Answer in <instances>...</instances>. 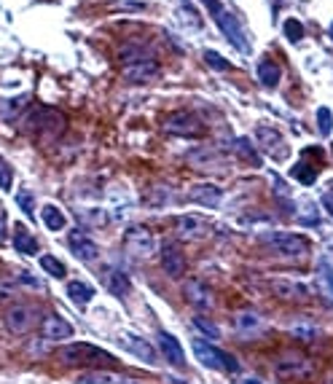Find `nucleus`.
Segmentation results:
<instances>
[{
    "instance_id": "obj_1",
    "label": "nucleus",
    "mask_w": 333,
    "mask_h": 384,
    "mask_svg": "<svg viewBox=\"0 0 333 384\" xmlns=\"http://www.w3.org/2000/svg\"><path fill=\"white\" fill-rule=\"evenodd\" d=\"M60 360L62 365L67 368H83V365H113L119 363L108 349H100V347H94V344L89 342H73L62 347V352H60Z\"/></svg>"
},
{
    "instance_id": "obj_2",
    "label": "nucleus",
    "mask_w": 333,
    "mask_h": 384,
    "mask_svg": "<svg viewBox=\"0 0 333 384\" xmlns=\"http://www.w3.org/2000/svg\"><path fill=\"white\" fill-rule=\"evenodd\" d=\"M261 242L271 247L280 256H291V258H301L309 253V240L301 234H291V231H269L261 237Z\"/></svg>"
},
{
    "instance_id": "obj_3",
    "label": "nucleus",
    "mask_w": 333,
    "mask_h": 384,
    "mask_svg": "<svg viewBox=\"0 0 333 384\" xmlns=\"http://www.w3.org/2000/svg\"><path fill=\"white\" fill-rule=\"evenodd\" d=\"M194 355L199 358V363H205L207 368H218V371H226V374H237L239 363L237 358L218 349L215 344H210L207 339H194Z\"/></svg>"
},
{
    "instance_id": "obj_4",
    "label": "nucleus",
    "mask_w": 333,
    "mask_h": 384,
    "mask_svg": "<svg viewBox=\"0 0 333 384\" xmlns=\"http://www.w3.org/2000/svg\"><path fill=\"white\" fill-rule=\"evenodd\" d=\"M27 132H41L43 137H54L65 129V116L54 108H38L24 119Z\"/></svg>"
},
{
    "instance_id": "obj_5",
    "label": "nucleus",
    "mask_w": 333,
    "mask_h": 384,
    "mask_svg": "<svg viewBox=\"0 0 333 384\" xmlns=\"http://www.w3.org/2000/svg\"><path fill=\"white\" fill-rule=\"evenodd\" d=\"M3 323L8 328V333L24 336V333H30V331L35 328V323H38V312H35V306H30V303H14V306L6 312Z\"/></svg>"
},
{
    "instance_id": "obj_6",
    "label": "nucleus",
    "mask_w": 333,
    "mask_h": 384,
    "mask_svg": "<svg viewBox=\"0 0 333 384\" xmlns=\"http://www.w3.org/2000/svg\"><path fill=\"white\" fill-rule=\"evenodd\" d=\"M124 244L129 256H135V258H151L156 253V237L146 226H129L124 231Z\"/></svg>"
},
{
    "instance_id": "obj_7",
    "label": "nucleus",
    "mask_w": 333,
    "mask_h": 384,
    "mask_svg": "<svg viewBox=\"0 0 333 384\" xmlns=\"http://www.w3.org/2000/svg\"><path fill=\"white\" fill-rule=\"evenodd\" d=\"M164 129L169 135H178V137H199L205 132L202 122L191 113V110H175L164 119Z\"/></svg>"
},
{
    "instance_id": "obj_8",
    "label": "nucleus",
    "mask_w": 333,
    "mask_h": 384,
    "mask_svg": "<svg viewBox=\"0 0 333 384\" xmlns=\"http://www.w3.org/2000/svg\"><path fill=\"white\" fill-rule=\"evenodd\" d=\"M269 290L282 301H307L309 299V285L296 277H274L269 280Z\"/></svg>"
},
{
    "instance_id": "obj_9",
    "label": "nucleus",
    "mask_w": 333,
    "mask_h": 384,
    "mask_svg": "<svg viewBox=\"0 0 333 384\" xmlns=\"http://www.w3.org/2000/svg\"><path fill=\"white\" fill-rule=\"evenodd\" d=\"M186 162L194 164V167L202 169V172H212V169H221V167L226 164V156H223L221 148H215V145H199V148L188 151Z\"/></svg>"
},
{
    "instance_id": "obj_10",
    "label": "nucleus",
    "mask_w": 333,
    "mask_h": 384,
    "mask_svg": "<svg viewBox=\"0 0 333 384\" xmlns=\"http://www.w3.org/2000/svg\"><path fill=\"white\" fill-rule=\"evenodd\" d=\"M255 140H258V148H264L271 159H277V162H282V159L288 156V145H285V140L280 137V132L271 129V126H258Z\"/></svg>"
},
{
    "instance_id": "obj_11",
    "label": "nucleus",
    "mask_w": 333,
    "mask_h": 384,
    "mask_svg": "<svg viewBox=\"0 0 333 384\" xmlns=\"http://www.w3.org/2000/svg\"><path fill=\"white\" fill-rule=\"evenodd\" d=\"M159 62L153 60H140V62H132V65H126L124 67V81L126 83H151L153 78H159Z\"/></svg>"
},
{
    "instance_id": "obj_12",
    "label": "nucleus",
    "mask_w": 333,
    "mask_h": 384,
    "mask_svg": "<svg viewBox=\"0 0 333 384\" xmlns=\"http://www.w3.org/2000/svg\"><path fill=\"white\" fill-rule=\"evenodd\" d=\"M218 27H221V33L229 38L231 46H237L242 54H248L250 46H248V38H245V33H242V27H239V19L231 14V11H223L221 17H218Z\"/></svg>"
},
{
    "instance_id": "obj_13",
    "label": "nucleus",
    "mask_w": 333,
    "mask_h": 384,
    "mask_svg": "<svg viewBox=\"0 0 333 384\" xmlns=\"http://www.w3.org/2000/svg\"><path fill=\"white\" fill-rule=\"evenodd\" d=\"M67 247H70V253L78 258V261H97V256H100V250H97V244L92 242L86 234H83L81 228H73L70 234H67Z\"/></svg>"
},
{
    "instance_id": "obj_14",
    "label": "nucleus",
    "mask_w": 333,
    "mask_h": 384,
    "mask_svg": "<svg viewBox=\"0 0 333 384\" xmlns=\"http://www.w3.org/2000/svg\"><path fill=\"white\" fill-rule=\"evenodd\" d=\"M121 347H124L129 355H135L137 360H143V363H148V365H153L159 360L153 344L146 342V339H140V336H135V333H124V336H121Z\"/></svg>"
},
{
    "instance_id": "obj_15",
    "label": "nucleus",
    "mask_w": 333,
    "mask_h": 384,
    "mask_svg": "<svg viewBox=\"0 0 333 384\" xmlns=\"http://www.w3.org/2000/svg\"><path fill=\"white\" fill-rule=\"evenodd\" d=\"M183 296H186V301L194 306V309H202V312H207L215 306L212 301V290H210L205 283H199V280H188L183 285Z\"/></svg>"
},
{
    "instance_id": "obj_16",
    "label": "nucleus",
    "mask_w": 333,
    "mask_h": 384,
    "mask_svg": "<svg viewBox=\"0 0 333 384\" xmlns=\"http://www.w3.org/2000/svg\"><path fill=\"white\" fill-rule=\"evenodd\" d=\"M188 199L194 204H202V207H218L223 202V191L215 183H196L188 188Z\"/></svg>"
},
{
    "instance_id": "obj_17",
    "label": "nucleus",
    "mask_w": 333,
    "mask_h": 384,
    "mask_svg": "<svg viewBox=\"0 0 333 384\" xmlns=\"http://www.w3.org/2000/svg\"><path fill=\"white\" fill-rule=\"evenodd\" d=\"M156 344H159V349H162V355H164L166 360L172 365H178V368H183L186 365V355H183V347L180 342L169 333V331H159L156 333Z\"/></svg>"
},
{
    "instance_id": "obj_18",
    "label": "nucleus",
    "mask_w": 333,
    "mask_h": 384,
    "mask_svg": "<svg viewBox=\"0 0 333 384\" xmlns=\"http://www.w3.org/2000/svg\"><path fill=\"white\" fill-rule=\"evenodd\" d=\"M314 283H317V293H320L323 303L333 309V266H331V261H328V258H320V263H317V277H314Z\"/></svg>"
},
{
    "instance_id": "obj_19",
    "label": "nucleus",
    "mask_w": 333,
    "mask_h": 384,
    "mask_svg": "<svg viewBox=\"0 0 333 384\" xmlns=\"http://www.w3.org/2000/svg\"><path fill=\"white\" fill-rule=\"evenodd\" d=\"M41 331H43V339H49V342H65V339L73 336V325L67 323L65 317H60V315L43 317Z\"/></svg>"
},
{
    "instance_id": "obj_20",
    "label": "nucleus",
    "mask_w": 333,
    "mask_h": 384,
    "mask_svg": "<svg viewBox=\"0 0 333 384\" xmlns=\"http://www.w3.org/2000/svg\"><path fill=\"white\" fill-rule=\"evenodd\" d=\"M103 283H105V287H108V293H113L116 299H126V296L132 293V283H129V277H126L121 269H116V266L105 269Z\"/></svg>"
},
{
    "instance_id": "obj_21",
    "label": "nucleus",
    "mask_w": 333,
    "mask_h": 384,
    "mask_svg": "<svg viewBox=\"0 0 333 384\" xmlns=\"http://www.w3.org/2000/svg\"><path fill=\"white\" fill-rule=\"evenodd\" d=\"M210 226L205 218H199V215H183V218H178V237L180 240H202V237H207Z\"/></svg>"
},
{
    "instance_id": "obj_22",
    "label": "nucleus",
    "mask_w": 333,
    "mask_h": 384,
    "mask_svg": "<svg viewBox=\"0 0 333 384\" xmlns=\"http://www.w3.org/2000/svg\"><path fill=\"white\" fill-rule=\"evenodd\" d=\"M264 328H266V320H264L258 312H239V315L234 317V331H237L239 336H245V339L258 336Z\"/></svg>"
},
{
    "instance_id": "obj_23",
    "label": "nucleus",
    "mask_w": 333,
    "mask_h": 384,
    "mask_svg": "<svg viewBox=\"0 0 333 384\" xmlns=\"http://www.w3.org/2000/svg\"><path fill=\"white\" fill-rule=\"evenodd\" d=\"M162 269L169 277H175V280L186 274V258H183V253L175 244H164L162 247Z\"/></svg>"
},
{
    "instance_id": "obj_24",
    "label": "nucleus",
    "mask_w": 333,
    "mask_h": 384,
    "mask_svg": "<svg viewBox=\"0 0 333 384\" xmlns=\"http://www.w3.org/2000/svg\"><path fill=\"white\" fill-rule=\"evenodd\" d=\"M277 374H280L282 379H288V376L301 379V376H309V374H312V363H309V360H301V358L282 360V363H277Z\"/></svg>"
},
{
    "instance_id": "obj_25",
    "label": "nucleus",
    "mask_w": 333,
    "mask_h": 384,
    "mask_svg": "<svg viewBox=\"0 0 333 384\" xmlns=\"http://www.w3.org/2000/svg\"><path fill=\"white\" fill-rule=\"evenodd\" d=\"M67 299L76 303V306H86V303L94 299V287L73 280V283H67Z\"/></svg>"
},
{
    "instance_id": "obj_26",
    "label": "nucleus",
    "mask_w": 333,
    "mask_h": 384,
    "mask_svg": "<svg viewBox=\"0 0 333 384\" xmlns=\"http://www.w3.org/2000/svg\"><path fill=\"white\" fill-rule=\"evenodd\" d=\"M255 76H258V81L264 83V86H277L280 83V67L274 65V62H269V60H261L258 65H255Z\"/></svg>"
},
{
    "instance_id": "obj_27",
    "label": "nucleus",
    "mask_w": 333,
    "mask_h": 384,
    "mask_svg": "<svg viewBox=\"0 0 333 384\" xmlns=\"http://www.w3.org/2000/svg\"><path fill=\"white\" fill-rule=\"evenodd\" d=\"M234 151H237L239 159H245V162L253 164V167H261V164H264L258 148H253V142H250L248 137H237V140H234Z\"/></svg>"
},
{
    "instance_id": "obj_28",
    "label": "nucleus",
    "mask_w": 333,
    "mask_h": 384,
    "mask_svg": "<svg viewBox=\"0 0 333 384\" xmlns=\"http://www.w3.org/2000/svg\"><path fill=\"white\" fill-rule=\"evenodd\" d=\"M14 247L19 250L22 256H38V242H35V237L27 231V228H17V234H14Z\"/></svg>"
},
{
    "instance_id": "obj_29",
    "label": "nucleus",
    "mask_w": 333,
    "mask_h": 384,
    "mask_svg": "<svg viewBox=\"0 0 333 384\" xmlns=\"http://www.w3.org/2000/svg\"><path fill=\"white\" fill-rule=\"evenodd\" d=\"M78 384H135V382H126L121 376L116 374H108V371H86Z\"/></svg>"
},
{
    "instance_id": "obj_30",
    "label": "nucleus",
    "mask_w": 333,
    "mask_h": 384,
    "mask_svg": "<svg viewBox=\"0 0 333 384\" xmlns=\"http://www.w3.org/2000/svg\"><path fill=\"white\" fill-rule=\"evenodd\" d=\"M291 178L293 181H298L301 185H312V183L317 181V169H314L309 162H304V159H301V162L291 169Z\"/></svg>"
},
{
    "instance_id": "obj_31",
    "label": "nucleus",
    "mask_w": 333,
    "mask_h": 384,
    "mask_svg": "<svg viewBox=\"0 0 333 384\" xmlns=\"http://www.w3.org/2000/svg\"><path fill=\"white\" fill-rule=\"evenodd\" d=\"M41 269L49 274V277H57V280H65V274H67L65 263L60 261V258H54V256H49V253H43L41 256Z\"/></svg>"
},
{
    "instance_id": "obj_32",
    "label": "nucleus",
    "mask_w": 333,
    "mask_h": 384,
    "mask_svg": "<svg viewBox=\"0 0 333 384\" xmlns=\"http://www.w3.org/2000/svg\"><path fill=\"white\" fill-rule=\"evenodd\" d=\"M148 207H164V204H172L175 202V194L164 188V185H156V188H151V194H148Z\"/></svg>"
},
{
    "instance_id": "obj_33",
    "label": "nucleus",
    "mask_w": 333,
    "mask_h": 384,
    "mask_svg": "<svg viewBox=\"0 0 333 384\" xmlns=\"http://www.w3.org/2000/svg\"><path fill=\"white\" fill-rule=\"evenodd\" d=\"M43 223H46L51 231H62L65 228V212H60L54 204H46V207H43Z\"/></svg>"
},
{
    "instance_id": "obj_34",
    "label": "nucleus",
    "mask_w": 333,
    "mask_h": 384,
    "mask_svg": "<svg viewBox=\"0 0 333 384\" xmlns=\"http://www.w3.org/2000/svg\"><path fill=\"white\" fill-rule=\"evenodd\" d=\"M282 30H285V38L293 43H298L301 38H304V24H301L298 19H285Z\"/></svg>"
},
{
    "instance_id": "obj_35",
    "label": "nucleus",
    "mask_w": 333,
    "mask_h": 384,
    "mask_svg": "<svg viewBox=\"0 0 333 384\" xmlns=\"http://www.w3.org/2000/svg\"><path fill=\"white\" fill-rule=\"evenodd\" d=\"M317 129H320V135H331V129H333L331 108H320V110H317Z\"/></svg>"
},
{
    "instance_id": "obj_36",
    "label": "nucleus",
    "mask_w": 333,
    "mask_h": 384,
    "mask_svg": "<svg viewBox=\"0 0 333 384\" xmlns=\"http://www.w3.org/2000/svg\"><path fill=\"white\" fill-rule=\"evenodd\" d=\"M11 185H14V169H11V164L0 156V188L11 191Z\"/></svg>"
},
{
    "instance_id": "obj_37",
    "label": "nucleus",
    "mask_w": 333,
    "mask_h": 384,
    "mask_svg": "<svg viewBox=\"0 0 333 384\" xmlns=\"http://www.w3.org/2000/svg\"><path fill=\"white\" fill-rule=\"evenodd\" d=\"M194 325H196V328H199V331H202L205 336H210V339H218V336H221V331H218V325H215V323H210L207 317H202V315H196V317H194Z\"/></svg>"
},
{
    "instance_id": "obj_38",
    "label": "nucleus",
    "mask_w": 333,
    "mask_h": 384,
    "mask_svg": "<svg viewBox=\"0 0 333 384\" xmlns=\"http://www.w3.org/2000/svg\"><path fill=\"white\" fill-rule=\"evenodd\" d=\"M17 204L22 207V212H24L27 218H33V215H35V199H33V194H30V191H22V194H17Z\"/></svg>"
},
{
    "instance_id": "obj_39",
    "label": "nucleus",
    "mask_w": 333,
    "mask_h": 384,
    "mask_svg": "<svg viewBox=\"0 0 333 384\" xmlns=\"http://www.w3.org/2000/svg\"><path fill=\"white\" fill-rule=\"evenodd\" d=\"M205 62H207L210 67H212V70H223V73H226V70H231V65L226 60H223V57H221V54H215V51H205Z\"/></svg>"
},
{
    "instance_id": "obj_40",
    "label": "nucleus",
    "mask_w": 333,
    "mask_h": 384,
    "mask_svg": "<svg viewBox=\"0 0 333 384\" xmlns=\"http://www.w3.org/2000/svg\"><path fill=\"white\" fill-rule=\"evenodd\" d=\"M89 218V223H94V226H105L108 223V212L103 210H89V212H83V221Z\"/></svg>"
},
{
    "instance_id": "obj_41",
    "label": "nucleus",
    "mask_w": 333,
    "mask_h": 384,
    "mask_svg": "<svg viewBox=\"0 0 333 384\" xmlns=\"http://www.w3.org/2000/svg\"><path fill=\"white\" fill-rule=\"evenodd\" d=\"M202 3L207 6V11H210V14H212V17H215V19H218V17H221V14L226 11V8L221 6V0H202Z\"/></svg>"
},
{
    "instance_id": "obj_42",
    "label": "nucleus",
    "mask_w": 333,
    "mask_h": 384,
    "mask_svg": "<svg viewBox=\"0 0 333 384\" xmlns=\"http://www.w3.org/2000/svg\"><path fill=\"white\" fill-rule=\"evenodd\" d=\"M19 283L30 285V287H41V283H38V280H33V274H30V272H22V274H19Z\"/></svg>"
},
{
    "instance_id": "obj_43",
    "label": "nucleus",
    "mask_w": 333,
    "mask_h": 384,
    "mask_svg": "<svg viewBox=\"0 0 333 384\" xmlns=\"http://www.w3.org/2000/svg\"><path fill=\"white\" fill-rule=\"evenodd\" d=\"M293 336H298V339H314V331H309V328H293Z\"/></svg>"
},
{
    "instance_id": "obj_44",
    "label": "nucleus",
    "mask_w": 333,
    "mask_h": 384,
    "mask_svg": "<svg viewBox=\"0 0 333 384\" xmlns=\"http://www.w3.org/2000/svg\"><path fill=\"white\" fill-rule=\"evenodd\" d=\"M323 204H325V210L331 212V218H333V197H331V194H328V191L323 194Z\"/></svg>"
},
{
    "instance_id": "obj_45",
    "label": "nucleus",
    "mask_w": 333,
    "mask_h": 384,
    "mask_svg": "<svg viewBox=\"0 0 333 384\" xmlns=\"http://www.w3.org/2000/svg\"><path fill=\"white\" fill-rule=\"evenodd\" d=\"M245 384H261V382H255V379H248V382H245Z\"/></svg>"
},
{
    "instance_id": "obj_46",
    "label": "nucleus",
    "mask_w": 333,
    "mask_h": 384,
    "mask_svg": "<svg viewBox=\"0 0 333 384\" xmlns=\"http://www.w3.org/2000/svg\"><path fill=\"white\" fill-rule=\"evenodd\" d=\"M328 194H331V197H333V183H331V191H328Z\"/></svg>"
},
{
    "instance_id": "obj_47",
    "label": "nucleus",
    "mask_w": 333,
    "mask_h": 384,
    "mask_svg": "<svg viewBox=\"0 0 333 384\" xmlns=\"http://www.w3.org/2000/svg\"><path fill=\"white\" fill-rule=\"evenodd\" d=\"M331 38H333V24H331Z\"/></svg>"
}]
</instances>
